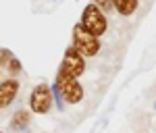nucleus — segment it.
Here are the masks:
<instances>
[{
  "instance_id": "39448f33",
  "label": "nucleus",
  "mask_w": 156,
  "mask_h": 133,
  "mask_svg": "<svg viewBox=\"0 0 156 133\" xmlns=\"http://www.w3.org/2000/svg\"><path fill=\"white\" fill-rule=\"evenodd\" d=\"M58 71L67 73V75H71V77L77 79V77H79V75H83V71H85L83 56L73 48V46H69V48L65 50V56H62V62H60V69H58Z\"/></svg>"
},
{
  "instance_id": "20e7f679",
  "label": "nucleus",
  "mask_w": 156,
  "mask_h": 133,
  "mask_svg": "<svg viewBox=\"0 0 156 133\" xmlns=\"http://www.w3.org/2000/svg\"><path fill=\"white\" fill-rule=\"evenodd\" d=\"M52 89H50V85L46 83H40L34 87V92H31V96H29V108L37 112V114H46L50 108H52Z\"/></svg>"
},
{
  "instance_id": "6e6552de",
  "label": "nucleus",
  "mask_w": 156,
  "mask_h": 133,
  "mask_svg": "<svg viewBox=\"0 0 156 133\" xmlns=\"http://www.w3.org/2000/svg\"><path fill=\"white\" fill-rule=\"evenodd\" d=\"M29 121H31V117H29L27 110H17V112L12 114L11 127H12V129H25V127L29 125Z\"/></svg>"
},
{
  "instance_id": "f03ea898",
  "label": "nucleus",
  "mask_w": 156,
  "mask_h": 133,
  "mask_svg": "<svg viewBox=\"0 0 156 133\" xmlns=\"http://www.w3.org/2000/svg\"><path fill=\"white\" fill-rule=\"evenodd\" d=\"M73 48L77 50L81 56H96L100 50V40L94 33H90L81 23L73 27Z\"/></svg>"
},
{
  "instance_id": "7ed1b4c3",
  "label": "nucleus",
  "mask_w": 156,
  "mask_h": 133,
  "mask_svg": "<svg viewBox=\"0 0 156 133\" xmlns=\"http://www.w3.org/2000/svg\"><path fill=\"white\" fill-rule=\"evenodd\" d=\"M54 83H56V89L60 92L62 100H65V102H69V104H77V102L83 98V87H81V83H79L75 77L67 75V73L58 71Z\"/></svg>"
},
{
  "instance_id": "1a4fd4ad",
  "label": "nucleus",
  "mask_w": 156,
  "mask_h": 133,
  "mask_svg": "<svg viewBox=\"0 0 156 133\" xmlns=\"http://www.w3.org/2000/svg\"><path fill=\"white\" fill-rule=\"evenodd\" d=\"M11 58H12L11 50H6V48H2V50H0V67H6Z\"/></svg>"
},
{
  "instance_id": "0eeeda50",
  "label": "nucleus",
  "mask_w": 156,
  "mask_h": 133,
  "mask_svg": "<svg viewBox=\"0 0 156 133\" xmlns=\"http://www.w3.org/2000/svg\"><path fill=\"white\" fill-rule=\"evenodd\" d=\"M112 2V9H117V12L121 15H133L137 9V0H110Z\"/></svg>"
},
{
  "instance_id": "f257e3e1",
  "label": "nucleus",
  "mask_w": 156,
  "mask_h": 133,
  "mask_svg": "<svg viewBox=\"0 0 156 133\" xmlns=\"http://www.w3.org/2000/svg\"><path fill=\"white\" fill-rule=\"evenodd\" d=\"M81 25H83L85 29L90 31V33H94L96 37H100L102 33H106L108 29V19L104 11L98 6V4H87L81 12Z\"/></svg>"
},
{
  "instance_id": "9b49d317",
  "label": "nucleus",
  "mask_w": 156,
  "mask_h": 133,
  "mask_svg": "<svg viewBox=\"0 0 156 133\" xmlns=\"http://www.w3.org/2000/svg\"><path fill=\"white\" fill-rule=\"evenodd\" d=\"M94 4H98L102 11H110V9H112V2H110V0H96Z\"/></svg>"
},
{
  "instance_id": "423d86ee",
  "label": "nucleus",
  "mask_w": 156,
  "mask_h": 133,
  "mask_svg": "<svg viewBox=\"0 0 156 133\" xmlns=\"http://www.w3.org/2000/svg\"><path fill=\"white\" fill-rule=\"evenodd\" d=\"M19 94V81L17 79H6L0 83V108H6L15 96Z\"/></svg>"
},
{
  "instance_id": "9d476101",
  "label": "nucleus",
  "mask_w": 156,
  "mask_h": 133,
  "mask_svg": "<svg viewBox=\"0 0 156 133\" xmlns=\"http://www.w3.org/2000/svg\"><path fill=\"white\" fill-rule=\"evenodd\" d=\"M6 67H9V71H11V73H19V71H21V61L12 56L11 61H9V65H6Z\"/></svg>"
}]
</instances>
